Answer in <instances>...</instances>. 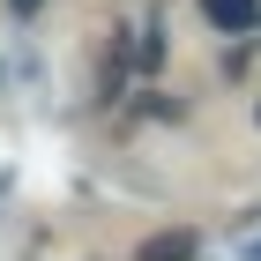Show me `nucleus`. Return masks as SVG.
Instances as JSON below:
<instances>
[{"mask_svg": "<svg viewBox=\"0 0 261 261\" xmlns=\"http://www.w3.org/2000/svg\"><path fill=\"white\" fill-rule=\"evenodd\" d=\"M201 15H209V30H224V38H254L261 30V0H201Z\"/></svg>", "mask_w": 261, "mask_h": 261, "instance_id": "nucleus-1", "label": "nucleus"}, {"mask_svg": "<svg viewBox=\"0 0 261 261\" xmlns=\"http://www.w3.org/2000/svg\"><path fill=\"white\" fill-rule=\"evenodd\" d=\"M194 254H201L194 231H157V239H142V254H135V261H194Z\"/></svg>", "mask_w": 261, "mask_h": 261, "instance_id": "nucleus-2", "label": "nucleus"}, {"mask_svg": "<svg viewBox=\"0 0 261 261\" xmlns=\"http://www.w3.org/2000/svg\"><path fill=\"white\" fill-rule=\"evenodd\" d=\"M8 8H15V15H38V8H45V0H8Z\"/></svg>", "mask_w": 261, "mask_h": 261, "instance_id": "nucleus-3", "label": "nucleus"}]
</instances>
